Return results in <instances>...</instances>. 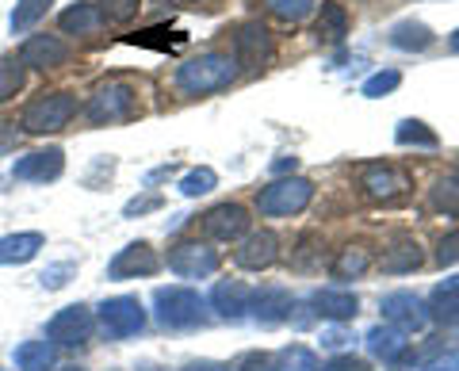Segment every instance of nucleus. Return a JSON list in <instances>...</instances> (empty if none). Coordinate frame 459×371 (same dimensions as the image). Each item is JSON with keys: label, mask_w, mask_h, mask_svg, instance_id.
Instances as JSON below:
<instances>
[{"label": "nucleus", "mask_w": 459, "mask_h": 371, "mask_svg": "<svg viewBox=\"0 0 459 371\" xmlns=\"http://www.w3.org/2000/svg\"><path fill=\"white\" fill-rule=\"evenodd\" d=\"M238 81V58L234 54H222V50H211V54H199V58L184 62L177 69V89L184 96H211V92H222Z\"/></svg>", "instance_id": "f257e3e1"}, {"label": "nucleus", "mask_w": 459, "mask_h": 371, "mask_svg": "<svg viewBox=\"0 0 459 371\" xmlns=\"http://www.w3.org/2000/svg\"><path fill=\"white\" fill-rule=\"evenodd\" d=\"M310 199H314V184L307 177H280L268 188L256 192V211L264 219H287V215L307 211Z\"/></svg>", "instance_id": "f03ea898"}, {"label": "nucleus", "mask_w": 459, "mask_h": 371, "mask_svg": "<svg viewBox=\"0 0 459 371\" xmlns=\"http://www.w3.org/2000/svg\"><path fill=\"white\" fill-rule=\"evenodd\" d=\"M153 314L165 330H192V325L204 322V298L192 288H157Z\"/></svg>", "instance_id": "7ed1b4c3"}, {"label": "nucleus", "mask_w": 459, "mask_h": 371, "mask_svg": "<svg viewBox=\"0 0 459 371\" xmlns=\"http://www.w3.org/2000/svg\"><path fill=\"white\" fill-rule=\"evenodd\" d=\"M96 333V314L84 306V303H74V306H62L47 322V341L57 349H81L89 345Z\"/></svg>", "instance_id": "20e7f679"}, {"label": "nucleus", "mask_w": 459, "mask_h": 371, "mask_svg": "<svg viewBox=\"0 0 459 371\" xmlns=\"http://www.w3.org/2000/svg\"><path fill=\"white\" fill-rule=\"evenodd\" d=\"M89 119L92 123H123L138 111V92L126 81H108L89 96Z\"/></svg>", "instance_id": "39448f33"}, {"label": "nucleus", "mask_w": 459, "mask_h": 371, "mask_svg": "<svg viewBox=\"0 0 459 371\" xmlns=\"http://www.w3.org/2000/svg\"><path fill=\"white\" fill-rule=\"evenodd\" d=\"M74 111H77L74 96L69 92H50V96H39L35 104H27L20 126L27 134H54V131H62V126H69Z\"/></svg>", "instance_id": "423d86ee"}, {"label": "nucleus", "mask_w": 459, "mask_h": 371, "mask_svg": "<svg viewBox=\"0 0 459 371\" xmlns=\"http://www.w3.org/2000/svg\"><path fill=\"white\" fill-rule=\"evenodd\" d=\"M96 318H100V325H104V333L115 337V341L134 337V333L146 330V310H142V303L134 295H115V298H108V303H100Z\"/></svg>", "instance_id": "0eeeda50"}, {"label": "nucleus", "mask_w": 459, "mask_h": 371, "mask_svg": "<svg viewBox=\"0 0 459 371\" xmlns=\"http://www.w3.org/2000/svg\"><path fill=\"white\" fill-rule=\"evenodd\" d=\"M360 188H364L368 199H376V203H394V199H402L413 188V180L394 165L371 161V165L360 168Z\"/></svg>", "instance_id": "6e6552de"}, {"label": "nucleus", "mask_w": 459, "mask_h": 371, "mask_svg": "<svg viewBox=\"0 0 459 371\" xmlns=\"http://www.w3.org/2000/svg\"><path fill=\"white\" fill-rule=\"evenodd\" d=\"M169 268L184 280H207L219 272V253L204 241H177L169 249Z\"/></svg>", "instance_id": "1a4fd4ad"}, {"label": "nucleus", "mask_w": 459, "mask_h": 371, "mask_svg": "<svg viewBox=\"0 0 459 371\" xmlns=\"http://www.w3.org/2000/svg\"><path fill=\"white\" fill-rule=\"evenodd\" d=\"M161 268V256L153 253L150 241H131L126 249L115 253V261L108 264L111 280H138V276H153Z\"/></svg>", "instance_id": "9d476101"}, {"label": "nucleus", "mask_w": 459, "mask_h": 371, "mask_svg": "<svg viewBox=\"0 0 459 371\" xmlns=\"http://www.w3.org/2000/svg\"><path fill=\"white\" fill-rule=\"evenodd\" d=\"M383 318H386V325H394V330H425L429 325V306L421 303L413 291H391L383 298Z\"/></svg>", "instance_id": "9b49d317"}, {"label": "nucleus", "mask_w": 459, "mask_h": 371, "mask_svg": "<svg viewBox=\"0 0 459 371\" xmlns=\"http://www.w3.org/2000/svg\"><path fill=\"white\" fill-rule=\"evenodd\" d=\"M276 256H280V237L272 230H256L241 237V246L234 249V264L246 268V272H264V268L276 264Z\"/></svg>", "instance_id": "f8f14e48"}, {"label": "nucleus", "mask_w": 459, "mask_h": 371, "mask_svg": "<svg viewBox=\"0 0 459 371\" xmlns=\"http://www.w3.org/2000/svg\"><path fill=\"white\" fill-rule=\"evenodd\" d=\"M204 230L214 241H238V237H246V230H249V211L241 203H219V207H211L204 215Z\"/></svg>", "instance_id": "ddd939ff"}, {"label": "nucleus", "mask_w": 459, "mask_h": 371, "mask_svg": "<svg viewBox=\"0 0 459 371\" xmlns=\"http://www.w3.org/2000/svg\"><path fill=\"white\" fill-rule=\"evenodd\" d=\"M234 47H238V65L261 69V65L272 58V35H268V27H264L261 20L241 23V27H238Z\"/></svg>", "instance_id": "4468645a"}, {"label": "nucleus", "mask_w": 459, "mask_h": 371, "mask_svg": "<svg viewBox=\"0 0 459 371\" xmlns=\"http://www.w3.org/2000/svg\"><path fill=\"white\" fill-rule=\"evenodd\" d=\"M20 62L47 73V69H57V65L69 62V47L57 35H31L23 42V50H20Z\"/></svg>", "instance_id": "2eb2a0df"}, {"label": "nucleus", "mask_w": 459, "mask_h": 371, "mask_svg": "<svg viewBox=\"0 0 459 371\" xmlns=\"http://www.w3.org/2000/svg\"><path fill=\"white\" fill-rule=\"evenodd\" d=\"M62 168H65V153L50 146V150H35V153H27L16 161V180H35V184H47V180H57L62 177Z\"/></svg>", "instance_id": "dca6fc26"}, {"label": "nucleus", "mask_w": 459, "mask_h": 371, "mask_svg": "<svg viewBox=\"0 0 459 371\" xmlns=\"http://www.w3.org/2000/svg\"><path fill=\"white\" fill-rule=\"evenodd\" d=\"M249 298H253V288H246L241 280H222V283H214V291H211V306L219 310V318L241 322L249 310Z\"/></svg>", "instance_id": "f3484780"}, {"label": "nucleus", "mask_w": 459, "mask_h": 371, "mask_svg": "<svg viewBox=\"0 0 459 371\" xmlns=\"http://www.w3.org/2000/svg\"><path fill=\"white\" fill-rule=\"evenodd\" d=\"M249 310H253V322H261V325H280V322L291 318V295H287L283 288L253 291Z\"/></svg>", "instance_id": "a211bd4d"}, {"label": "nucleus", "mask_w": 459, "mask_h": 371, "mask_svg": "<svg viewBox=\"0 0 459 371\" xmlns=\"http://www.w3.org/2000/svg\"><path fill=\"white\" fill-rule=\"evenodd\" d=\"M364 341H368V352L379 356L383 364H398L402 356H406V349H410L406 333L394 330V325H371Z\"/></svg>", "instance_id": "6ab92c4d"}, {"label": "nucleus", "mask_w": 459, "mask_h": 371, "mask_svg": "<svg viewBox=\"0 0 459 371\" xmlns=\"http://www.w3.org/2000/svg\"><path fill=\"white\" fill-rule=\"evenodd\" d=\"M310 306L314 314H322V318L329 322H349L356 318V310H360V298H356L352 291H333V288H325L310 298Z\"/></svg>", "instance_id": "aec40b11"}, {"label": "nucleus", "mask_w": 459, "mask_h": 371, "mask_svg": "<svg viewBox=\"0 0 459 371\" xmlns=\"http://www.w3.org/2000/svg\"><path fill=\"white\" fill-rule=\"evenodd\" d=\"M42 246H47V237L35 234V230L0 237V264H27V261H35Z\"/></svg>", "instance_id": "412c9836"}, {"label": "nucleus", "mask_w": 459, "mask_h": 371, "mask_svg": "<svg viewBox=\"0 0 459 371\" xmlns=\"http://www.w3.org/2000/svg\"><path fill=\"white\" fill-rule=\"evenodd\" d=\"M421 246L413 237H394V246L383 253V272H391V276H406L413 272V268H421Z\"/></svg>", "instance_id": "4be33fe9"}, {"label": "nucleus", "mask_w": 459, "mask_h": 371, "mask_svg": "<svg viewBox=\"0 0 459 371\" xmlns=\"http://www.w3.org/2000/svg\"><path fill=\"white\" fill-rule=\"evenodd\" d=\"M57 27H62V35H96L100 27H104V16H100L96 4L81 0V4L65 8L62 16H57Z\"/></svg>", "instance_id": "5701e85b"}, {"label": "nucleus", "mask_w": 459, "mask_h": 371, "mask_svg": "<svg viewBox=\"0 0 459 371\" xmlns=\"http://www.w3.org/2000/svg\"><path fill=\"white\" fill-rule=\"evenodd\" d=\"M368 268H371V253L364 246H344V249H337L329 272H333V280H360Z\"/></svg>", "instance_id": "b1692460"}, {"label": "nucleus", "mask_w": 459, "mask_h": 371, "mask_svg": "<svg viewBox=\"0 0 459 371\" xmlns=\"http://www.w3.org/2000/svg\"><path fill=\"white\" fill-rule=\"evenodd\" d=\"M314 35H318L322 42H341L344 35H349V12H344L341 4H333V0H325L318 20H314Z\"/></svg>", "instance_id": "393cba45"}, {"label": "nucleus", "mask_w": 459, "mask_h": 371, "mask_svg": "<svg viewBox=\"0 0 459 371\" xmlns=\"http://www.w3.org/2000/svg\"><path fill=\"white\" fill-rule=\"evenodd\" d=\"M429 318H437L440 325H459V291L448 280H444L440 288H433V295H429Z\"/></svg>", "instance_id": "a878e982"}, {"label": "nucleus", "mask_w": 459, "mask_h": 371, "mask_svg": "<svg viewBox=\"0 0 459 371\" xmlns=\"http://www.w3.org/2000/svg\"><path fill=\"white\" fill-rule=\"evenodd\" d=\"M391 42L398 50H429L433 47V31L418 20H402V23L391 27Z\"/></svg>", "instance_id": "bb28decb"}, {"label": "nucleus", "mask_w": 459, "mask_h": 371, "mask_svg": "<svg viewBox=\"0 0 459 371\" xmlns=\"http://www.w3.org/2000/svg\"><path fill=\"white\" fill-rule=\"evenodd\" d=\"M20 371H47L54 364V345L50 341H23V345L12 352Z\"/></svg>", "instance_id": "cd10ccee"}, {"label": "nucleus", "mask_w": 459, "mask_h": 371, "mask_svg": "<svg viewBox=\"0 0 459 371\" xmlns=\"http://www.w3.org/2000/svg\"><path fill=\"white\" fill-rule=\"evenodd\" d=\"M394 142L398 146H421V150H437L440 146L437 131H429L421 119H402L398 131H394Z\"/></svg>", "instance_id": "c85d7f7f"}, {"label": "nucleus", "mask_w": 459, "mask_h": 371, "mask_svg": "<svg viewBox=\"0 0 459 371\" xmlns=\"http://www.w3.org/2000/svg\"><path fill=\"white\" fill-rule=\"evenodd\" d=\"M50 4H54V0H20L16 12H12V20H8L12 35H27V31H31V27L50 12Z\"/></svg>", "instance_id": "c756f323"}, {"label": "nucleus", "mask_w": 459, "mask_h": 371, "mask_svg": "<svg viewBox=\"0 0 459 371\" xmlns=\"http://www.w3.org/2000/svg\"><path fill=\"white\" fill-rule=\"evenodd\" d=\"M318 356H314L307 345H287L276 360V371H318Z\"/></svg>", "instance_id": "7c9ffc66"}, {"label": "nucleus", "mask_w": 459, "mask_h": 371, "mask_svg": "<svg viewBox=\"0 0 459 371\" xmlns=\"http://www.w3.org/2000/svg\"><path fill=\"white\" fill-rule=\"evenodd\" d=\"M214 184H219V173H214V168H207V165H195L192 173H184V180H180V192L188 195V199H195V195H207V192H214Z\"/></svg>", "instance_id": "2f4dec72"}, {"label": "nucleus", "mask_w": 459, "mask_h": 371, "mask_svg": "<svg viewBox=\"0 0 459 371\" xmlns=\"http://www.w3.org/2000/svg\"><path fill=\"white\" fill-rule=\"evenodd\" d=\"M291 264L299 272H310V268L322 264V237L318 234H303L299 237V249L291 253Z\"/></svg>", "instance_id": "473e14b6"}, {"label": "nucleus", "mask_w": 459, "mask_h": 371, "mask_svg": "<svg viewBox=\"0 0 459 371\" xmlns=\"http://www.w3.org/2000/svg\"><path fill=\"white\" fill-rule=\"evenodd\" d=\"M433 207L459 219V177H444L433 184Z\"/></svg>", "instance_id": "72a5a7b5"}, {"label": "nucleus", "mask_w": 459, "mask_h": 371, "mask_svg": "<svg viewBox=\"0 0 459 371\" xmlns=\"http://www.w3.org/2000/svg\"><path fill=\"white\" fill-rule=\"evenodd\" d=\"M20 89H23V62L0 58V104H8Z\"/></svg>", "instance_id": "f704fd0d"}, {"label": "nucleus", "mask_w": 459, "mask_h": 371, "mask_svg": "<svg viewBox=\"0 0 459 371\" xmlns=\"http://www.w3.org/2000/svg\"><path fill=\"white\" fill-rule=\"evenodd\" d=\"M264 4H268L272 16H280V20H287V23H299V20L310 16L318 0H264Z\"/></svg>", "instance_id": "c9c22d12"}, {"label": "nucleus", "mask_w": 459, "mask_h": 371, "mask_svg": "<svg viewBox=\"0 0 459 371\" xmlns=\"http://www.w3.org/2000/svg\"><path fill=\"white\" fill-rule=\"evenodd\" d=\"M398 84H402V73H398V69H379V73H371L368 81H364V96L368 99H379V96H386V92H394L398 89Z\"/></svg>", "instance_id": "e433bc0d"}, {"label": "nucleus", "mask_w": 459, "mask_h": 371, "mask_svg": "<svg viewBox=\"0 0 459 371\" xmlns=\"http://www.w3.org/2000/svg\"><path fill=\"white\" fill-rule=\"evenodd\" d=\"M100 16L111 20V23H126V20H134L138 16V8H142V0H100Z\"/></svg>", "instance_id": "4c0bfd02"}, {"label": "nucleus", "mask_w": 459, "mask_h": 371, "mask_svg": "<svg viewBox=\"0 0 459 371\" xmlns=\"http://www.w3.org/2000/svg\"><path fill=\"white\" fill-rule=\"evenodd\" d=\"M69 276H77V264H74V261H62V264L42 268L39 283H42V288H47V291H57V288H65V283H69Z\"/></svg>", "instance_id": "58836bf2"}, {"label": "nucleus", "mask_w": 459, "mask_h": 371, "mask_svg": "<svg viewBox=\"0 0 459 371\" xmlns=\"http://www.w3.org/2000/svg\"><path fill=\"white\" fill-rule=\"evenodd\" d=\"M161 203H165L161 192H146V195H134L131 203L123 207V215H126V219H142V215H150V211H157Z\"/></svg>", "instance_id": "ea45409f"}, {"label": "nucleus", "mask_w": 459, "mask_h": 371, "mask_svg": "<svg viewBox=\"0 0 459 371\" xmlns=\"http://www.w3.org/2000/svg\"><path fill=\"white\" fill-rule=\"evenodd\" d=\"M437 264H459V230H452V234H444L440 241H437Z\"/></svg>", "instance_id": "a19ab883"}, {"label": "nucleus", "mask_w": 459, "mask_h": 371, "mask_svg": "<svg viewBox=\"0 0 459 371\" xmlns=\"http://www.w3.org/2000/svg\"><path fill=\"white\" fill-rule=\"evenodd\" d=\"M238 371H276V356H268V352H249V356H241Z\"/></svg>", "instance_id": "79ce46f5"}, {"label": "nucleus", "mask_w": 459, "mask_h": 371, "mask_svg": "<svg viewBox=\"0 0 459 371\" xmlns=\"http://www.w3.org/2000/svg\"><path fill=\"white\" fill-rule=\"evenodd\" d=\"M318 371H371V364L360 360V356H333V360L322 364Z\"/></svg>", "instance_id": "37998d69"}, {"label": "nucleus", "mask_w": 459, "mask_h": 371, "mask_svg": "<svg viewBox=\"0 0 459 371\" xmlns=\"http://www.w3.org/2000/svg\"><path fill=\"white\" fill-rule=\"evenodd\" d=\"M20 146V126L16 123H0V157Z\"/></svg>", "instance_id": "c03bdc74"}, {"label": "nucleus", "mask_w": 459, "mask_h": 371, "mask_svg": "<svg viewBox=\"0 0 459 371\" xmlns=\"http://www.w3.org/2000/svg\"><path fill=\"white\" fill-rule=\"evenodd\" d=\"M425 371H459V352H440L425 364Z\"/></svg>", "instance_id": "a18cd8bd"}, {"label": "nucleus", "mask_w": 459, "mask_h": 371, "mask_svg": "<svg viewBox=\"0 0 459 371\" xmlns=\"http://www.w3.org/2000/svg\"><path fill=\"white\" fill-rule=\"evenodd\" d=\"M349 345V333L344 330H325L322 333V349H344Z\"/></svg>", "instance_id": "49530a36"}, {"label": "nucleus", "mask_w": 459, "mask_h": 371, "mask_svg": "<svg viewBox=\"0 0 459 371\" xmlns=\"http://www.w3.org/2000/svg\"><path fill=\"white\" fill-rule=\"evenodd\" d=\"M295 168H299V157H280V161L272 165V173H276V177H287V173H291V177H295Z\"/></svg>", "instance_id": "de8ad7c7"}, {"label": "nucleus", "mask_w": 459, "mask_h": 371, "mask_svg": "<svg viewBox=\"0 0 459 371\" xmlns=\"http://www.w3.org/2000/svg\"><path fill=\"white\" fill-rule=\"evenodd\" d=\"M172 173H177V165H161V168H153V173L146 177V184H157V180H169Z\"/></svg>", "instance_id": "09e8293b"}, {"label": "nucleus", "mask_w": 459, "mask_h": 371, "mask_svg": "<svg viewBox=\"0 0 459 371\" xmlns=\"http://www.w3.org/2000/svg\"><path fill=\"white\" fill-rule=\"evenodd\" d=\"M184 371H222V367H214V364H188Z\"/></svg>", "instance_id": "8fccbe9b"}, {"label": "nucleus", "mask_w": 459, "mask_h": 371, "mask_svg": "<svg viewBox=\"0 0 459 371\" xmlns=\"http://www.w3.org/2000/svg\"><path fill=\"white\" fill-rule=\"evenodd\" d=\"M448 47H452V54H459V27L452 31V39H448Z\"/></svg>", "instance_id": "3c124183"}, {"label": "nucleus", "mask_w": 459, "mask_h": 371, "mask_svg": "<svg viewBox=\"0 0 459 371\" xmlns=\"http://www.w3.org/2000/svg\"><path fill=\"white\" fill-rule=\"evenodd\" d=\"M448 283H452V288H455V291H459V276H452V280H448Z\"/></svg>", "instance_id": "603ef678"}, {"label": "nucleus", "mask_w": 459, "mask_h": 371, "mask_svg": "<svg viewBox=\"0 0 459 371\" xmlns=\"http://www.w3.org/2000/svg\"><path fill=\"white\" fill-rule=\"evenodd\" d=\"M62 371H84V367H62Z\"/></svg>", "instance_id": "864d4df0"}]
</instances>
